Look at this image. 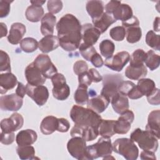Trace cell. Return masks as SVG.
<instances>
[{
    "instance_id": "obj_2",
    "label": "cell",
    "mask_w": 160,
    "mask_h": 160,
    "mask_svg": "<svg viewBox=\"0 0 160 160\" xmlns=\"http://www.w3.org/2000/svg\"><path fill=\"white\" fill-rule=\"evenodd\" d=\"M81 29L80 22L74 15H64L56 24L59 46L69 52L79 48L82 40Z\"/></svg>"
},
{
    "instance_id": "obj_37",
    "label": "cell",
    "mask_w": 160,
    "mask_h": 160,
    "mask_svg": "<svg viewBox=\"0 0 160 160\" xmlns=\"http://www.w3.org/2000/svg\"><path fill=\"white\" fill-rule=\"evenodd\" d=\"M99 48L101 55L107 59L113 55L115 50V45L111 40L104 39L100 42Z\"/></svg>"
},
{
    "instance_id": "obj_11",
    "label": "cell",
    "mask_w": 160,
    "mask_h": 160,
    "mask_svg": "<svg viewBox=\"0 0 160 160\" xmlns=\"http://www.w3.org/2000/svg\"><path fill=\"white\" fill-rule=\"evenodd\" d=\"M26 87L28 96L39 106L45 104L49 98V91L45 86H32L28 83Z\"/></svg>"
},
{
    "instance_id": "obj_50",
    "label": "cell",
    "mask_w": 160,
    "mask_h": 160,
    "mask_svg": "<svg viewBox=\"0 0 160 160\" xmlns=\"http://www.w3.org/2000/svg\"><path fill=\"white\" fill-rule=\"evenodd\" d=\"M78 82L79 84H83L87 86L91 84L92 81L88 71L78 75Z\"/></svg>"
},
{
    "instance_id": "obj_30",
    "label": "cell",
    "mask_w": 160,
    "mask_h": 160,
    "mask_svg": "<svg viewBox=\"0 0 160 160\" xmlns=\"http://www.w3.org/2000/svg\"><path fill=\"white\" fill-rule=\"evenodd\" d=\"M25 16L29 21L37 22L41 20L44 16V9L42 6L32 4L26 9Z\"/></svg>"
},
{
    "instance_id": "obj_58",
    "label": "cell",
    "mask_w": 160,
    "mask_h": 160,
    "mask_svg": "<svg viewBox=\"0 0 160 160\" xmlns=\"http://www.w3.org/2000/svg\"><path fill=\"white\" fill-rule=\"evenodd\" d=\"M159 18L156 17L154 19V23H153V28H154V30L156 32L159 31Z\"/></svg>"
},
{
    "instance_id": "obj_18",
    "label": "cell",
    "mask_w": 160,
    "mask_h": 160,
    "mask_svg": "<svg viewBox=\"0 0 160 160\" xmlns=\"http://www.w3.org/2000/svg\"><path fill=\"white\" fill-rule=\"evenodd\" d=\"M26 26L22 23H13L11 26L9 35L8 36V42L14 45H16L20 43L22 37L26 33Z\"/></svg>"
},
{
    "instance_id": "obj_44",
    "label": "cell",
    "mask_w": 160,
    "mask_h": 160,
    "mask_svg": "<svg viewBox=\"0 0 160 160\" xmlns=\"http://www.w3.org/2000/svg\"><path fill=\"white\" fill-rule=\"evenodd\" d=\"M136 84L130 81H122L119 86L118 92L124 96H127L134 88Z\"/></svg>"
},
{
    "instance_id": "obj_20",
    "label": "cell",
    "mask_w": 160,
    "mask_h": 160,
    "mask_svg": "<svg viewBox=\"0 0 160 160\" xmlns=\"http://www.w3.org/2000/svg\"><path fill=\"white\" fill-rule=\"evenodd\" d=\"M159 121L160 111L159 109L152 111L148 115V123L146 126V130L149 131L157 139H159Z\"/></svg>"
},
{
    "instance_id": "obj_46",
    "label": "cell",
    "mask_w": 160,
    "mask_h": 160,
    "mask_svg": "<svg viewBox=\"0 0 160 160\" xmlns=\"http://www.w3.org/2000/svg\"><path fill=\"white\" fill-rule=\"evenodd\" d=\"M88 71V66L85 61L78 60L74 64L73 71L76 75H79Z\"/></svg>"
},
{
    "instance_id": "obj_25",
    "label": "cell",
    "mask_w": 160,
    "mask_h": 160,
    "mask_svg": "<svg viewBox=\"0 0 160 160\" xmlns=\"http://www.w3.org/2000/svg\"><path fill=\"white\" fill-rule=\"evenodd\" d=\"M116 21V20L111 14H109L106 12H104L101 16L92 19L93 26L96 28L101 32V33H104L105 31H106L108 28Z\"/></svg>"
},
{
    "instance_id": "obj_36",
    "label": "cell",
    "mask_w": 160,
    "mask_h": 160,
    "mask_svg": "<svg viewBox=\"0 0 160 160\" xmlns=\"http://www.w3.org/2000/svg\"><path fill=\"white\" fill-rule=\"evenodd\" d=\"M16 152L21 159H34L35 157V149L33 146H18L16 148Z\"/></svg>"
},
{
    "instance_id": "obj_40",
    "label": "cell",
    "mask_w": 160,
    "mask_h": 160,
    "mask_svg": "<svg viewBox=\"0 0 160 160\" xmlns=\"http://www.w3.org/2000/svg\"><path fill=\"white\" fill-rule=\"evenodd\" d=\"M146 42L152 49L159 51L160 49V36L156 34L153 31H149L146 35Z\"/></svg>"
},
{
    "instance_id": "obj_35",
    "label": "cell",
    "mask_w": 160,
    "mask_h": 160,
    "mask_svg": "<svg viewBox=\"0 0 160 160\" xmlns=\"http://www.w3.org/2000/svg\"><path fill=\"white\" fill-rule=\"evenodd\" d=\"M146 58V52L141 49L135 50L130 57L129 66L132 67H140L144 65Z\"/></svg>"
},
{
    "instance_id": "obj_54",
    "label": "cell",
    "mask_w": 160,
    "mask_h": 160,
    "mask_svg": "<svg viewBox=\"0 0 160 160\" xmlns=\"http://www.w3.org/2000/svg\"><path fill=\"white\" fill-rule=\"evenodd\" d=\"M16 94L22 99L26 94V87L21 82H18V86L16 89Z\"/></svg>"
},
{
    "instance_id": "obj_19",
    "label": "cell",
    "mask_w": 160,
    "mask_h": 160,
    "mask_svg": "<svg viewBox=\"0 0 160 160\" xmlns=\"http://www.w3.org/2000/svg\"><path fill=\"white\" fill-rule=\"evenodd\" d=\"M38 139L36 132L32 129L20 131L16 137V141L19 146H30L34 144Z\"/></svg>"
},
{
    "instance_id": "obj_12",
    "label": "cell",
    "mask_w": 160,
    "mask_h": 160,
    "mask_svg": "<svg viewBox=\"0 0 160 160\" xmlns=\"http://www.w3.org/2000/svg\"><path fill=\"white\" fill-rule=\"evenodd\" d=\"M130 55L127 51H121L107 58L104 61V64L112 71L120 72L129 62Z\"/></svg>"
},
{
    "instance_id": "obj_17",
    "label": "cell",
    "mask_w": 160,
    "mask_h": 160,
    "mask_svg": "<svg viewBox=\"0 0 160 160\" xmlns=\"http://www.w3.org/2000/svg\"><path fill=\"white\" fill-rule=\"evenodd\" d=\"M101 32L95 28L93 24L86 23L82 26L81 34L82 39L84 44L93 46L96 43L101 36Z\"/></svg>"
},
{
    "instance_id": "obj_48",
    "label": "cell",
    "mask_w": 160,
    "mask_h": 160,
    "mask_svg": "<svg viewBox=\"0 0 160 160\" xmlns=\"http://www.w3.org/2000/svg\"><path fill=\"white\" fill-rule=\"evenodd\" d=\"M148 102L152 105H159L160 104L159 89L155 88L149 94L146 96Z\"/></svg>"
},
{
    "instance_id": "obj_28",
    "label": "cell",
    "mask_w": 160,
    "mask_h": 160,
    "mask_svg": "<svg viewBox=\"0 0 160 160\" xmlns=\"http://www.w3.org/2000/svg\"><path fill=\"white\" fill-rule=\"evenodd\" d=\"M58 118L53 116H48L42 120L40 124V129L42 134L49 135L58 130Z\"/></svg>"
},
{
    "instance_id": "obj_56",
    "label": "cell",
    "mask_w": 160,
    "mask_h": 160,
    "mask_svg": "<svg viewBox=\"0 0 160 160\" xmlns=\"http://www.w3.org/2000/svg\"><path fill=\"white\" fill-rule=\"evenodd\" d=\"M141 159H152L155 160L156 159L154 152L149 151H143L141 152Z\"/></svg>"
},
{
    "instance_id": "obj_3",
    "label": "cell",
    "mask_w": 160,
    "mask_h": 160,
    "mask_svg": "<svg viewBox=\"0 0 160 160\" xmlns=\"http://www.w3.org/2000/svg\"><path fill=\"white\" fill-rule=\"evenodd\" d=\"M130 139L138 143L143 151L156 152L158 148V139L148 131H143L140 128L134 129L130 135Z\"/></svg>"
},
{
    "instance_id": "obj_24",
    "label": "cell",
    "mask_w": 160,
    "mask_h": 160,
    "mask_svg": "<svg viewBox=\"0 0 160 160\" xmlns=\"http://www.w3.org/2000/svg\"><path fill=\"white\" fill-rule=\"evenodd\" d=\"M59 46V41L58 36L53 35L46 36L38 42V48L44 53H48Z\"/></svg>"
},
{
    "instance_id": "obj_34",
    "label": "cell",
    "mask_w": 160,
    "mask_h": 160,
    "mask_svg": "<svg viewBox=\"0 0 160 160\" xmlns=\"http://www.w3.org/2000/svg\"><path fill=\"white\" fill-rule=\"evenodd\" d=\"M88 86L83 84H79L74 95L75 102L79 104H85L89 99V94L88 92Z\"/></svg>"
},
{
    "instance_id": "obj_41",
    "label": "cell",
    "mask_w": 160,
    "mask_h": 160,
    "mask_svg": "<svg viewBox=\"0 0 160 160\" xmlns=\"http://www.w3.org/2000/svg\"><path fill=\"white\" fill-rule=\"evenodd\" d=\"M79 50L83 58L88 61H90L92 57L98 52L93 46H88L84 43H81L80 44Z\"/></svg>"
},
{
    "instance_id": "obj_10",
    "label": "cell",
    "mask_w": 160,
    "mask_h": 160,
    "mask_svg": "<svg viewBox=\"0 0 160 160\" xmlns=\"http://www.w3.org/2000/svg\"><path fill=\"white\" fill-rule=\"evenodd\" d=\"M33 62L46 79H50L58 73L57 68L51 62L49 56L46 54H39Z\"/></svg>"
},
{
    "instance_id": "obj_31",
    "label": "cell",
    "mask_w": 160,
    "mask_h": 160,
    "mask_svg": "<svg viewBox=\"0 0 160 160\" xmlns=\"http://www.w3.org/2000/svg\"><path fill=\"white\" fill-rule=\"evenodd\" d=\"M148 73V70L145 65L140 67H132L129 66L125 71V76L132 80H139L144 78Z\"/></svg>"
},
{
    "instance_id": "obj_8",
    "label": "cell",
    "mask_w": 160,
    "mask_h": 160,
    "mask_svg": "<svg viewBox=\"0 0 160 160\" xmlns=\"http://www.w3.org/2000/svg\"><path fill=\"white\" fill-rule=\"evenodd\" d=\"M122 24L126 30V40L128 42L133 44L141 39L142 31L137 17L132 16L129 19L122 22Z\"/></svg>"
},
{
    "instance_id": "obj_22",
    "label": "cell",
    "mask_w": 160,
    "mask_h": 160,
    "mask_svg": "<svg viewBox=\"0 0 160 160\" xmlns=\"http://www.w3.org/2000/svg\"><path fill=\"white\" fill-rule=\"evenodd\" d=\"M109 102L110 101L109 99L100 94L89 99L87 102V108L99 114L105 111Z\"/></svg>"
},
{
    "instance_id": "obj_15",
    "label": "cell",
    "mask_w": 160,
    "mask_h": 160,
    "mask_svg": "<svg viewBox=\"0 0 160 160\" xmlns=\"http://www.w3.org/2000/svg\"><path fill=\"white\" fill-rule=\"evenodd\" d=\"M22 104V98L16 93L0 97V108L2 111H17L21 108Z\"/></svg>"
},
{
    "instance_id": "obj_52",
    "label": "cell",
    "mask_w": 160,
    "mask_h": 160,
    "mask_svg": "<svg viewBox=\"0 0 160 160\" xmlns=\"http://www.w3.org/2000/svg\"><path fill=\"white\" fill-rule=\"evenodd\" d=\"M90 61L92 64V65L96 68H101L104 64V61L102 59V57L98 52H96L92 57Z\"/></svg>"
},
{
    "instance_id": "obj_7",
    "label": "cell",
    "mask_w": 160,
    "mask_h": 160,
    "mask_svg": "<svg viewBox=\"0 0 160 160\" xmlns=\"http://www.w3.org/2000/svg\"><path fill=\"white\" fill-rule=\"evenodd\" d=\"M51 79L53 85L52 90L53 97L59 101L66 99L70 94V88L66 84V79L64 75L56 73Z\"/></svg>"
},
{
    "instance_id": "obj_53",
    "label": "cell",
    "mask_w": 160,
    "mask_h": 160,
    "mask_svg": "<svg viewBox=\"0 0 160 160\" xmlns=\"http://www.w3.org/2000/svg\"><path fill=\"white\" fill-rule=\"evenodd\" d=\"M88 72L91 76L92 81L93 82H99L102 80V76L96 69L91 68L88 70Z\"/></svg>"
},
{
    "instance_id": "obj_42",
    "label": "cell",
    "mask_w": 160,
    "mask_h": 160,
    "mask_svg": "<svg viewBox=\"0 0 160 160\" xmlns=\"http://www.w3.org/2000/svg\"><path fill=\"white\" fill-rule=\"evenodd\" d=\"M11 61L10 58L7 52L0 51V71H5L6 72H11Z\"/></svg>"
},
{
    "instance_id": "obj_23",
    "label": "cell",
    "mask_w": 160,
    "mask_h": 160,
    "mask_svg": "<svg viewBox=\"0 0 160 160\" xmlns=\"http://www.w3.org/2000/svg\"><path fill=\"white\" fill-rule=\"evenodd\" d=\"M18 82L17 78L11 72L1 74L0 93L1 94L6 93L9 90L13 89Z\"/></svg>"
},
{
    "instance_id": "obj_5",
    "label": "cell",
    "mask_w": 160,
    "mask_h": 160,
    "mask_svg": "<svg viewBox=\"0 0 160 160\" xmlns=\"http://www.w3.org/2000/svg\"><path fill=\"white\" fill-rule=\"evenodd\" d=\"M112 152V144L110 138H101L98 142L87 146L86 159L92 160L98 158H104L111 155Z\"/></svg>"
},
{
    "instance_id": "obj_47",
    "label": "cell",
    "mask_w": 160,
    "mask_h": 160,
    "mask_svg": "<svg viewBox=\"0 0 160 160\" xmlns=\"http://www.w3.org/2000/svg\"><path fill=\"white\" fill-rule=\"evenodd\" d=\"M13 1L1 0L0 1V18H5L8 16L10 12V4Z\"/></svg>"
},
{
    "instance_id": "obj_55",
    "label": "cell",
    "mask_w": 160,
    "mask_h": 160,
    "mask_svg": "<svg viewBox=\"0 0 160 160\" xmlns=\"http://www.w3.org/2000/svg\"><path fill=\"white\" fill-rule=\"evenodd\" d=\"M121 2V1H110L109 2H108L107 3V4L105 6L106 12H107L109 14H111L112 11L115 8V7Z\"/></svg>"
},
{
    "instance_id": "obj_57",
    "label": "cell",
    "mask_w": 160,
    "mask_h": 160,
    "mask_svg": "<svg viewBox=\"0 0 160 160\" xmlns=\"http://www.w3.org/2000/svg\"><path fill=\"white\" fill-rule=\"evenodd\" d=\"M0 25H1V38H2L7 35L8 29L6 24H4V22H1Z\"/></svg>"
},
{
    "instance_id": "obj_39",
    "label": "cell",
    "mask_w": 160,
    "mask_h": 160,
    "mask_svg": "<svg viewBox=\"0 0 160 160\" xmlns=\"http://www.w3.org/2000/svg\"><path fill=\"white\" fill-rule=\"evenodd\" d=\"M20 48L22 51L31 53L37 49L38 48V42L32 38H25L20 42Z\"/></svg>"
},
{
    "instance_id": "obj_6",
    "label": "cell",
    "mask_w": 160,
    "mask_h": 160,
    "mask_svg": "<svg viewBox=\"0 0 160 160\" xmlns=\"http://www.w3.org/2000/svg\"><path fill=\"white\" fill-rule=\"evenodd\" d=\"M102 81L103 87L101 91V95L111 102V98L118 92L119 86L124 81V78L119 74H108L104 75Z\"/></svg>"
},
{
    "instance_id": "obj_1",
    "label": "cell",
    "mask_w": 160,
    "mask_h": 160,
    "mask_svg": "<svg viewBox=\"0 0 160 160\" xmlns=\"http://www.w3.org/2000/svg\"><path fill=\"white\" fill-rule=\"evenodd\" d=\"M70 117L74 123L70 134L72 137L79 136L86 141H91L99 135L98 127L102 118L89 108L74 105L70 111Z\"/></svg>"
},
{
    "instance_id": "obj_59",
    "label": "cell",
    "mask_w": 160,
    "mask_h": 160,
    "mask_svg": "<svg viewBox=\"0 0 160 160\" xmlns=\"http://www.w3.org/2000/svg\"><path fill=\"white\" fill-rule=\"evenodd\" d=\"M30 2L32 5L42 6V5H43L46 2V1H31Z\"/></svg>"
},
{
    "instance_id": "obj_38",
    "label": "cell",
    "mask_w": 160,
    "mask_h": 160,
    "mask_svg": "<svg viewBox=\"0 0 160 160\" xmlns=\"http://www.w3.org/2000/svg\"><path fill=\"white\" fill-rule=\"evenodd\" d=\"M144 62L151 71L155 70L160 64V57L154 51L149 50L146 52V58Z\"/></svg>"
},
{
    "instance_id": "obj_9",
    "label": "cell",
    "mask_w": 160,
    "mask_h": 160,
    "mask_svg": "<svg viewBox=\"0 0 160 160\" xmlns=\"http://www.w3.org/2000/svg\"><path fill=\"white\" fill-rule=\"evenodd\" d=\"M86 141L79 136H74L67 143V149L73 158L79 159H86Z\"/></svg>"
},
{
    "instance_id": "obj_29",
    "label": "cell",
    "mask_w": 160,
    "mask_h": 160,
    "mask_svg": "<svg viewBox=\"0 0 160 160\" xmlns=\"http://www.w3.org/2000/svg\"><path fill=\"white\" fill-rule=\"evenodd\" d=\"M104 10V3L101 1H88L86 3V11L92 19L101 16Z\"/></svg>"
},
{
    "instance_id": "obj_45",
    "label": "cell",
    "mask_w": 160,
    "mask_h": 160,
    "mask_svg": "<svg viewBox=\"0 0 160 160\" xmlns=\"http://www.w3.org/2000/svg\"><path fill=\"white\" fill-rule=\"evenodd\" d=\"M62 2L59 0H49L48 1L47 4V8L49 12L52 14L60 12L62 8Z\"/></svg>"
},
{
    "instance_id": "obj_14",
    "label": "cell",
    "mask_w": 160,
    "mask_h": 160,
    "mask_svg": "<svg viewBox=\"0 0 160 160\" xmlns=\"http://www.w3.org/2000/svg\"><path fill=\"white\" fill-rule=\"evenodd\" d=\"M24 124V119L21 114L18 112H14L8 118L1 120L0 127L1 132H12L20 129Z\"/></svg>"
},
{
    "instance_id": "obj_33",
    "label": "cell",
    "mask_w": 160,
    "mask_h": 160,
    "mask_svg": "<svg viewBox=\"0 0 160 160\" xmlns=\"http://www.w3.org/2000/svg\"><path fill=\"white\" fill-rule=\"evenodd\" d=\"M136 87L143 96L149 94L156 88V84L151 79L142 78L138 81Z\"/></svg>"
},
{
    "instance_id": "obj_49",
    "label": "cell",
    "mask_w": 160,
    "mask_h": 160,
    "mask_svg": "<svg viewBox=\"0 0 160 160\" xmlns=\"http://www.w3.org/2000/svg\"><path fill=\"white\" fill-rule=\"evenodd\" d=\"M14 133L12 132H1V142L5 145H9L12 144L14 141Z\"/></svg>"
},
{
    "instance_id": "obj_26",
    "label": "cell",
    "mask_w": 160,
    "mask_h": 160,
    "mask_svg": "<svg viewBox=\"0 0 160 160\" xmlns=\"http://www.w3.org/2000/svg\"><path fill=\"white\" fill-rule=\"evenodd\" d=\"M111 15L116 21L121 20L123 22L129 19L133 16V12L132 8L128 4L121 2L115 7Z\"/></svg>"
},
{
    "instance_id": "obj_27",
    "label": "cell",
    "mask_w": 160,
    "mask_h": 160,
    "mask_svg": "<svg viewBox=\"0 0 160 160\" xmlns=\"http://www.w3.org/2000/svg\"><path fill=\"white\" fill-rule=\"evenodd\" d=\"M111 103L114 111L118 114H121L129 109V105L127 96L122 95L119 92L111 98Z\"/></svg>"
},
{
    "instance_id": "obj_16",
    "label": "cell",
    "mask_w": 160,
    "mask_h": 160,
    "mask_svg": "<svg viewBox=\"0 0 160 160\" xmlns=\"http://www.w3.org/2000/svg\"><path fill=\"white\" fill-rule=\"evenodd\" d=\"M24 74L28 83L32 86L42 85L46 82V78L33 62L28 64L26 68Z\"/></svg>"
},
{
    "instance_id": "obj_13",
    "label": "cell",
    "mask_w": 160,
    "mask_h": 160,
    "mask_svg": "<svg viewBox=\"0 0 160 160\" xmlns=\"http://www.w3.org/2000/svg\"><path fill=\"white\" fill-rule=\"evenodd\" d=\"M118 120L115 121L114 131L115 134H125L131 128V123L134 119V114L131 110H126L120 114Z\"/></svg>"
},
{
    "instance_id": "obj_43",
    "label": "cell",
    "mask_w": 160,
    "mask_h": 160,
    "mask_svg": "<svg viewBox=\"0 0 160 160\" xmlns=\"http://www.w3.org/2000/svg\"><path fill=\"white\" fill-rule=\"evenodd\" d=\"M109 35L112 39L116 41H121L126 36V30L123 26H115L110 30Z\"/></svg>"
},
{
    "instance_id": "obj_21",
    "label": "cell",
    "mask_w": 160,
    "mask_h": 160,
    "mask_svg": "<svg viewBox=\"0 0 160 160\" xmlns=\"http://www.w3.org/2000/svg\"><path fill=\"white\" fill-rule=\"evenodd\" d=\"M56 24V17L50 12L46 13L41 20V32L44 36H51Z\"/></svg>"
},
{
    "instance_id": "obj_32",
    "label": "cell",
    "mask_w": 160,
    "mask_h": 160,
    "mask_svg": "<svg viewBox=\"0 0 160 160\" xmlns=\"http://www.w3.org/2000/svg\"><path fill=\"white\" fill-rule=\"evenodd\" d=\"M115 121L112 119H102L99 124L98 132L100 136L106 138H111L114 134V125Z\"/></svg>"
},
{
    "instance_id": "obj_4",
    "label": "cell",
    "mask_w": 160,
    "mask_h": 160,
    "mask_svg": "<svg viewBox=\"0 0 160 160\" xmlns=\"http://www.w3.org/2000/svg\"><path fill=\"white\" fill-rule=\"evenodd\" d=\"M112 151L127 160H136L139 155V150L134 142L126 138L115 140L112 144Z\"/></svg>"
},
{
    "instance_id": "obj_51",
    "label": "cell",
    "mask_w": 160,
    "mask_h": 160,
    "mask_svg": "<svg viewBox=\"0 0 160 160\" xmlns=\"http://www.w3.org/2000/svg\"><path fill=\"white\" fill-rule=\"evenodd\" d=\"M59 124H58V131L61 132H66L68 131L70 128V124L69 121L63 118H58Z\"/></svg>"
}]
</instances>
